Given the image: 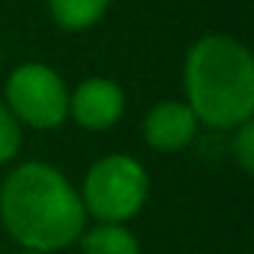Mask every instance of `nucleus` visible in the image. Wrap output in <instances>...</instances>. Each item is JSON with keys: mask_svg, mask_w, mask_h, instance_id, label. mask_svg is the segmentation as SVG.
I'll use <instances>...</instances> for the list:
<instances>
[{"mask_svg": "<svg viewBox=\"0 0 254 254\" xmlns=\"http://www.w3.org/2000/svg\"><path fill=\"white\" fill-rule=\"evenodd\" d=\"M78 194L96 221H129L147 203L150 177L135 156L111 153L87 171Z\"/></svg>", "mask_w": 254, "mask_h": 254, "instance_id": "nucleus-3", "label": "nucleus"}, {"mask_svg": "<svg viewBox=\"0 0 254 254\" xmlns=\"http://www.w3.org/2000/svg\"><path fill=\"white\" fill-rule=\"evenodd\" d=\"M111 6V0H48V12L57 27L69 33H81L96 27Z\"/></svg>", "mask_w": 254, "mask_h": 254, "instance_id": "nucleus-8", "label": "nucleus"}, {"mask_svg": "<svg viewBox=\"0 0 254 254\" xmlns=\"http://www.w3.org/2000/svg\"><path fill=\"white\" fill-rule=\"evenodd\" d=\"M15 254H51V251H33V248H21V251H15Z\"/></svg>", "mask_w": 254, "mask_h": 254, "instance_id": "nucleus-11", "label": "nucleus"}, {"mask_svg": "<svg viewBox=\"0 0 254 254\" xmlns=\"http://www.w3.org/2000/svg\"><path fill=\"white\" fill-rule=\"evenodd\" d=\"M126 111V96L111 78H87L69 93V117L87 132H105L120 123Z\"/></svg>", "mask_w": 254, "mask_h": 254, "instance_id": "nucleus-5", "label": "nucleus"}, {"mask_svg": "<svg viewBox=\"0 0 254 254\" xmlns=\"http://www.w3.org/2000/svg\"><path fill=\"white\" fill-rule=\"evenodd\" d=\"M233 156H236V162H239V168H242L245 174L254 171V123H251V117L242 120V123L236 126V135H233Z\"/></svg>", "mask_w": 254, "mask_h": 254, "instance_id": "nucleus-10", "label": "nucleus"}, {"mask_svg": "<svg viewBox=\"0 0 254 254\" xmlns=\"http://www.w3.org/2000/svg\"><path fill=\"white\" fill-rule=\"evenodd\" d=\"M200 129L197 114L189 108V102L168 99L147 111L144 117V138L159 153H180L186 150Z\"/></svg>", "mask_w": 254, "mask_h": 254, "instance_id": "nucleus-6", "label": "nucleus"}, {"mask_svg": "<svg viewBox=\"0 0 254 254\" xmlns=\"http://www.w3.org/2000/svg\"><path fill=\"white\" fill-rule=\"evenodd\" d=\"M78 242L84 254H141L138 236L126 221H96L90 230H81Z\"/></svg>", "mask_w": 254, "mask_h": 254, "instance_id": "nucleus-7", "label": "nucleus"}, {"mask_svg": "<svg viewBox=\"0 0 254 254\" xmlns=\"http://www.w3.org/2000/svg\"><path fill=\"white\" fill-rule=\"evenodd\" d=\"M0 221L21 248L54 254L78 242L87 209L63 171L48 162H24L0 186Z\"/></svg>", "mask_w": 254, "mask_h": 254, "instance_id": "nucleus-1", "label": "nucleus"}, {"mask_svg": "<svg viewBox=\"0 0 254 254\" xmlns=\"http://www.w3.org/2000/svg\"><path fill=\"white\" fill-rule=\"evenodd\" d=\"M6 108L30 129H57L69 117V90L57 69L21 63L6 81Z\"/></svg>", "mask_w": 254, "mask_h": 254, "instance_id": "nucleus-4", "label": "nucleus"}, {"mask_svg": "<svg viewBox=\"0 0 254 254\" xmlns=\"http://www.w3.org/2000/svg\"><path fill=\"white\" fill-rule=\"evenodd\" d=\"M186 102L209 129H236L254 114V57L227 36H200L183 63Z\"/></svg>", "mask_w": 254, "mask_h": 254, "instance_id": "nucleus-2", "label": "nucleus"}, {"mask_svg": "<svg viewBox=\"0 0 254 254\" xmlns=\"http://www.w3.org/2000/svg\"><path fill=\"white\" fill-rule=\"evenodd\" d=\"M18 150H21V123L6 108V102H0V165L12 162Z\"/></svg>", "mask_w": 254, "mask_h": 254, "instance_id": "nucleus-9", "label": "nucleus"}]
</instances>
